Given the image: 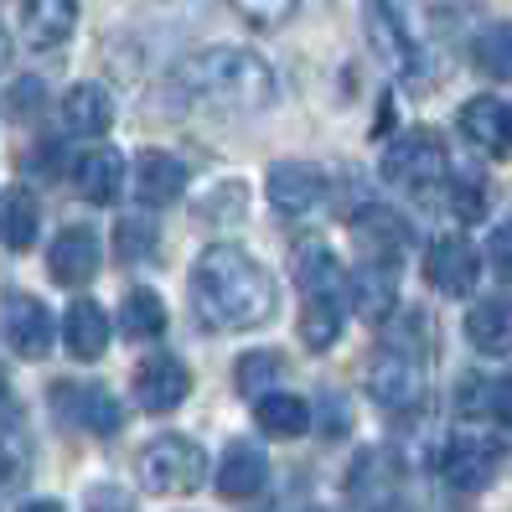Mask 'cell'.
Wrapping results in <instances>:
<instances>
[{
    "label": "cell",
    "mask_w": 512,
    "mask_h": 512,
    "mask_svg": "<svg viewBox=\"0 0 512 512\" xmlns=\"http://www.w3.org/2000/svg\"><path fill=\"white\" fill-rule=\"evenodd\" d=\"M275 300H280V290L254 254H244L238 244L202 249V259L192 269V311L202 316V326L254 331L275 316Z\"/></svg>",
    "instance_id": "1"
},
{
    "label": "cell",
    "mask_w": 512,
    "mask_h": 512,
    "mask_svg": "<svg viewBox=\"0 0 512 512\" xmlns=\"http://www.w3.org/2000/svg\"><path fill=\"white\" fill-rule=\"evenodd\" d=\"M192 94H207L228 109H244V114H259L275 104V73L259 52L249 47H213V52H197L192 63L182 68Z\"/></svg>",
    "instance_id": "2"
},
{
    "label": "cell",
    "mask_w": 512,
    "mask_h": 512,
    "mask_svg": "<svg viewBox=\"0 0 512 512\" xmlns=\"http://www.w3.org/2000/svg\"><path fill=\"white\" fill-rule=\"evenodd\" d=\"M135 471H140V487L156 492V497H187L202 487L207 476V456L202 445L187 440V435H161L150 440L140 456H135Z\"/></svg>",
    "instance_id": "3"
},
{
    "label": "cell",
    "mask_w": 512,
    "mask_h": 512,
    "mask_svg": "<svg viewBox=\"0 0 512 512\" xmlns=\"http://www.w3.org/2000/svg\"><path fill=\"white\" fill-rule=\"evenodd\" d=\"M383 176L394 187L409 192H430L450 176V156H445V140L435 130H404L394 145L383 150Z\"/></svg>",
    "instance_id": "4"
},
{
    "label": "cell",
    "mask_w": 512,
    "mask_h": 512,
    "mask_svg": "<svg viewBox=\"0 0 512 512\" xmlns=\"http://www.w3.org/2000/svg\"><path fill=\"white\" fill-rule=\"evenodd\" d=\"M368 42L388 68L414 73L419 68V21L414 0H368Z\"/></svg>",
    "instance_id": "5"
},
{
    "label": "cell",
    "mask_w": 512,
    "mask_h": 512,
    "mask_svg": "<svg viewBox=\"0 0 512 512\" xmlns=\"http://www.w3.org/2000/svg\"><path fill=\"white\" fill-rule=\"evenodd\" d=\"M502 461H507L502 440H492V435H456L440 450V476L456 492H481V487H492V476L502 471Z\"/></svg>",
    "instance_id": "6"
},
{
    "label": "cell",
    "mask_w": 512,
    "mask_h": 512,
    "mask_svg": "<svg viewBox=\"0 0 512 512\" xmlns=\"http://www.w3.org/2000/svg\"><path fill=\"white\" fill-rule=\"evenodd\" d=\"M130 388H135V404H140V409L171 414L176 404L192 394V368H187L176 352H150V357H140V363H135Z\"/></svg>",
    "instance_id": "7"
},
{
    "label": "cell",
    "mask_w": 512,
    "mask_h": 512,
    "mask_svg": "<svg viewBox=\"0 0 512 512\" xmlns=\"http://www.w3.org/2000/svg\"><path fill=\"white\" fill-rule=\"evenodd\" d=\"M0 337H6L11 352H21V357H32V363H42V357L52 352V311L42 306L37 295L11 290L6 300H0Z\"/></svg>",
    "instance_id": "8"
},
{
    "label": "cell",
    "mask_w": 512,
    "mask_h": 512,
    "mask_svg": "<svg viewBox=\"0 0 512 512\" xmlns=\"http://www.w3.org/2000/svg\"><path fill=\"white\" fill-rule=\"evenodd\" d=\"M52 409L73 419V425L94 430V435H114L125 425V409L114 404V394L104 383H52Z\"/></svg>",
    "instance_id": "9"
},
{
    "label": "cell",
    "mask_w": 512,
    "mask_h": 512,
    "mask_svg": "<svg viewBox=\"0 0 512 512\" xmlns=\"http://www.w3.org/2000/svg\"><path fill=\"white\" fill-rule=\"evenodd\" d=\"M269 202L285 218H311L326 202V171L311 161H280L269 166Z\"/></svg>",
    "instance_id": "10"
},
{
    "label": "cell",
    "mask_w": 512,
    "mask_h": 512,
    "mask_svg": "<svg viewBox=\"0 0 512 512\" xmlns=\"http://www.w3.org/2000/svg\"><path fill=\"white\" fill-rule=\"evenodd\" d=\"M368 394H373V404L394 409V414L419 409V399H425V368H419V357L383 352L368 368Z\"/></svg>",
    "instance_id": "11"
},
{
    "label": "cell",
    "mask_w": 512,
    "mask_h": 512,
    "mask_svg": "<svg viewBox=\"0 0 512 512\" xmlns=\"http://www.w3.org/2000/svg\"><path fill=\"white\" fill-rule=\"evenodd\" d=\"M425 280H430L440 295H471L476 280H481V254L466 244L461 233L435 238L430 254H425Z\"/></svg>",
    "instance_id": "12"
},
{
    "label": "cell",
    "mask_w": 512,
    "mask_h": 512,
    "mask_svg": "<svg viewBox=\"0 0 512 512\" xmlns=\"http://www.w3.org/2000/svg\"><path fill=\"white\" fill-rule=\"evenodd\" d=\"M99 264H104V249H99L94 228H68V233H57V244L47 249V275L63 290H83L99 275Z\"/></svg>",
    "instance_id": "13"
},
{
    "label": "cell",
    "mask_w": 512,
    "mask_h": 512,
    "mask_svg": "<svg viewBox=\"0 0 512 512\" xmlns=\"http://www.w3.org/2000/svg\"><path fill=\"white\" fill-rule=\"evenodd\" d=\"M187 187V171L176 156H166V150H140L135 166H130V192L145 202V207H166L176 202Z\"/></svg>",
    "instance_id": "14"
},
{
    "label": "cell",
    "mask_w": 512,
    "mask_h": 512,
    "mask_svg": "<svg viewBox=\"0 0 512 512\" xmlns=\"http://www.w3.org/2000/svg\"><path fill=\"white\" fill-rule=\"evenodd\" d=\"M461 135L476 150H487V156L507 161L512 156V104H502V99H471L461 109Z\"/></svg>",
    "instance_id": "15"
},
{
    "label": "cell",
    "mask_w": 512,
    "mask_h": 512,
    "mask_svg": "<svg viewBox=\"0 0 512 512\" xmlns=\"http://www.w3.org/2000/svg\"><path fill=\"white\" fill-rule=\"evenodd\" d=\"M264 481H269V461H264V450L249 445V440H233L223 450V461H218V497L228 502H249L264 492Z\"/></svg>",
    "instance_id": "16"
},
{
    "label": "cell",
    "mask_w": 512,
    "mask_h": 512,
    "mask_svg": "<svg viewBox=\"0 0 512 512\" xmlns=\"http://www.w3.org/2000/svg\"><path fill=\"white\" fill-rule=\"evenodd\" d=\"M352 238H357V249L368 254V264H394L409 249V228H404L399 213H388V207H363V213L352 218Z\"/></svg>",
    "instance_id": "17"
},
{
    "label": "cell",
    "mask_w": 512,
    "mask_h": 512,
    "mask_svg": "<svg viewBox=\"0 0 512 512\" xmlns=\"http://www.w3.org/2000/svg\"><path fill=\"white\" fill-rule=\"evenodd\" d=\"M63 342L78 363H99L104 347H109V311L99 300H73L68 316H63Z\"/></svg>",
    "instance_id": "18"
},
{
    "label": "cell",
    "mask_w": 512,
    "mask_h": 512,
    "mask_svg": "<svg viewBox=\"0 0 512 512\" xmlns=\"http://www.w3.org/2000/svg\"><path fill=\"white\" fill-rule=\"evenodd\" d=\"M78 26V0H26L21 32L32 47H63Z\"/></svg>",
    "instance_id": "19"
},
{
    "label": "cell",
    "mask_w": 512,
    "mask_h": 512,
    "mask_svg": "<svg viewBox=\"0 0 512 512\" xmlns=\"http://www.w3.org/2000/svg\"><path fill=\"white\" fill-rule=\"evenodd\" d=\"M399 306V280H394V264H363L352 275V311L363 321H388Z\"/></svg>",
    "instance_id": "20"
},
{
    "label": "cell",
    "mask_w": 512,
    "mask_h": 512,
    "mask_svg": "<svg viewBox=\"0 0 512 512\" xmlns=\"http://www.w3.org/2000/svg\"><path fill=\"white\" fill-rule=\"evenodd\" d=\"M119 182H125V161H119L114 150H88L73 166V192L94 207H109L119 197Z\"/></svg>",
    "instance_id": "21"
},
{
    "label": "cell",
    "mask_w": 512,
    "mask_h": 512,
    "mask_svg": "<svg viewBox=\"0 0 512 512\" xmlns=\"http://www.w3.org/2000/svg\"><path fill=\"white\" fill-rule=\"evenodd\" d=\"M63 125L73 135H104L114 125V99L99 83H73L63 94Z\"/></svg>",
    "instance_id": "22"
},
{
    "label": "cell",
    "mask_w": 512,
    "mask_h": 512,
    "mask_svg": "<svg viewBox=\"0 0 512 512\" xmlns=\"http://www.w3.org/2000/svg\"><path fill=\"white\" fill-rule=\"evenodd\" d=\"M466 337H471L476 352H487V357L512 352V300H481V306H471Z\"/></svg>",
    "instance_id": "23"
},
{
    "label": "cell",
    "mask_w": 512,
    "mask_h": 512,
    "mask_svg": "<svg viewBox=\"0 0 512 512\" xmlns=\"http://www.w3.org/2000/svg\"><path fill=\"white\" fill-rule=\"evenodd\" d=\"M254 425L269 440H300V435L311 430V404L295 399V394H264L254 404Z\"/></svg>",
    "instance_id": "24"
},
{
    "label": "cell",
    "mask_w": 512,
    "mask_h": 512,
    "mask_svg": "<svg viewBox=\"0 0 512 512\" xmlns=\"http://www.w3.org/2000/svg\"><path fill=\"white\" fill-rule=\"evenodd\" d=\"M295 331H300V342H306L311 352H326L331 342L342 337V306H337V295H306Z\"/></svg>",
    "instance_id": "25"
},
{
    "label": "cell",
    "mask_w": 512,
    "mask_h": 512,
    "mask_svg": "<svg viewBox=\"0 0 512 512\" xmlns=\"http://www.w3.org/2000/svg\"><path fill=\"white\" fill-rule=\"evenodd\" d=\"M119 331L135 342H156L166 331V300L156 290H130L125 306H119Z\"/></svg>",
    "instance_id": "26"
},
{
    "label": "cell",
    "mask_w": 512,
    "mask_h": 512,
    "mask_svg": "<svg viewBox=\"0 0 512 512\" xmlns=\"http://www.w3.org/2000/svg\"><path fill=\"white\" fill-rule=\"evenodd\" d=\"M337 254H331L326 244H300L290 254V280L306 290V295H331V285H337Z\"/></svg>",
    "instance_id": "27"
},
{
    "label": "cell",
    "mask_w": 512,
    "mask_h": 512,
    "mask_svg": "<svg viewBox=\"0 0 512 512\" xmlns=\"http://www.w3.org/2000/svg\"><path fill=\"white\" fill-rule=\"evenodd\" d=\"M37 238V197L26 187H11L0 197V244L6 249H32Z\"/></svg>",
    "instance_id": "28"
},
{
    "label": "cell",
    "mask_w": 512,
    "mask_h": 512,
    "mask_svg": "<svg viewBox=\"0 0 512 512\" xmlns=\"http://www.w3.org/2000/svg\"><path fill=\"white\" fill-rule=\"evenodd\" d=\"M471 57L487 78H512V21H492L487 32L471 42Z\"/></svg>",
    "instance_id": "29"
},
{
    "label": "cell",
    "mask_w": 512,
    "mask_h": 512,
    "mask_svg": "<svg viewBox=\"0 0 512 512\" xmlns=\"http://www.w3.org/2000/svg\"><path fill=\"white\" fill-rule=\"evenodd\" d=\"M280 373H285L280 352H244V357H238V368H233V383H238V394H249L259 404L264 388L280 383Z\"/></svg>",
    "instance_id": "30"
},
{
    "label": "cell",
    "mask_w": 512,
    "mask_h": 512,
    "mask_svg": "<svg viewBox=\"0 0 512 512\" xmlns=\"http://www.w3.org/2000/svg\"><path fill=\"white\" fill-rule=\"evenodd\" d=\"M114 254L125 264H140L145 254H156V223H140V218L119 223L114 228Z\"/></svg>",
    "instance_id": "31"
},
{
    "label": "cell",
    "mask_w": 512,
    "mask_h": 512,
    "mask_svg": "<svg viewBox=\"0 0 512 512\" xmlns=\"http://www.w3.org/2000/svg\"><path fill=\"white\" fill-rule=\"evenodd\" d=\"M26 466H32V445L21 440V430H16V425H0V481L21 476Z\"/></svg>",
    "instance_id": "32"
},
{
    "label": "cell",
    "mask_w": 512,
    "mask_h": 512,
    "mask_svg": "<svg viewBox=\"0 0 512 512\" xmlns=\"http://www.w3.org/2000/svg\"><path fill=\"white\" fill-rule=\"evenodd\" d=\"M83 512H135V497L125 487H114V481H104V487H88Z\"/></svg>",
    "instance_id": "33"
},
{
    "label": "cell",
    "mask_w": 512,
    "mask_h": 512,
    "mask_svg": "<svg viewBox=\"0 0 512 512\" xmlns=\"http://www.w3.org/2000/svg\"><path fill=\"white\" fill-rule=\"evenodd\" d=\"M487 264L502 285H512V223H502L492 238H487Z\"/></svg>",
    "instance_id": "34"
},
{
    "label": "cell",
    "mask_w": 512,
    "mask_h": 512,
    "mask_svg": "<svg viewBox=\"0 0 512 512\" xmlns=\"http://www.w3.org/2000/svg\"><path fill=\"white\" fill-rule=\"evenodd\" d=\"M233 6L244 11L254 26H275V21H285V16L300 6V0H233Z\"/></svg>",
    "instance_id": "35"
},
{
    "label": "cell",
    "mask_w": 512,
    "mask_h": 512,
    "mask_svg": "<svg viewBox=\"0 0 512 512\" xmlns=\"http://www.w3.org/2000/svg\"><path fill=\"white\" fill-rule=\"evenodd\" d=\"M456 213H461V223H476L481 213H487V192H481V182L476 176H466V182H456Z\"/></svg>",
    "instance_id": "36"
},
{
    "label": "cell",
    "mask_w": 512,
    "mask_h": 512,
    "mask_svg": "<svg viewBox=\"0 0 512 512\" xmlns=\"http://www.w3.org/2000/svg\"><path fill=\"white\" fill-rule=\"evenodd\" d=\"M244 187H238V182H223L218 187V197H202L197 207H202V213H244Z\"/></svg>",
    "instance_id": "37"
},
{
    "label": "cell",
    "mask_w": 512,
    "mask_h": 512,
    "mask_svg": "<svg viewBox=\"0 0 512 512\" xmlns=\"http://www.w3.org/2000/svg\"><path fill=\"white\" fill-rule=\"evenodd\" d=\"M42 94H47V88H42L37 78H21V83L11 88V114H21V119L37 114V109H42Z\"/></svg>",
    "instance_id": "38"
},
{
    "label": "cell",
    "mask_w": 512,
    "mask_h": 512,
    "mask_svg": "<svg viewBox=\"0 0 512 512\" xmlns=\"http://www.w3.org/2000/svg\"><path fill=\"white\" fill-rule=\"evenodd\" d=\"M487 409H492V419L512 425V373H502V378L492 383V399H487Z\"/></svg>",
    "instance_id": "39"
},
{
    "label": "cell",
    "mask_w": 512,
    "mask_h": 512,
    "mask_svg": "<svg viewBox=\"0 0 512 512\" xmlns=\"http://www.w3.org/2000/svg\"><path fill=\"white\" fill-rule=\"evenodd\" d=\"M21 512H63V507H57V502H47V497H42V502H26Z\"/></svg>",
    "instance_id": "40"
},
{
    "label": "cell",
    "mask_w": 512,
    "mask_h": 512,
    "mask_svg": "<svg viewBox=\"0 0 512 512\" xmlns=\"http://www.w3.org/2000/svg\"><path fill=\"white\" fill-rule=\"evenodd\" d=\"M11 63V37H6V26H0V68Z\"/></svg>",
    "instance_id": "41"
},
{
    "label": "cell",
    "mask_w": 512,
    "mask_h": 512,
    "mask_svg": "<svg viewBox=\"0 0 512 512\" xmlns=\"http://www.w3.org/2000/svg\"><path fill=\"white\" fill-rule=\"evenodd\" d=\"M0 394H6V378H0Z\"/></svg>",
    "instance_id": "42"
},
{
    "label": "cell",
    "mask_w": 512,
    "mask_h": 512,
    "mask_svg": "<svg viewBox=\"0 0 512 512\" xmlns=\"http://www.w3.org/2000/svg\"><path fill=\"white\" fill-rule=\"evenodd\" d=\"M388 512H404V507H388Z\"/></svg>",
    "instance_id": "43"
}]
</instances>
